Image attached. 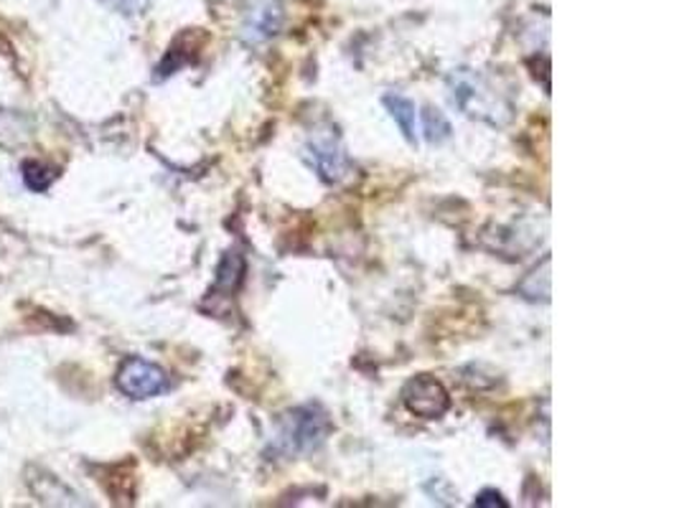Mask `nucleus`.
<instances>
[{
	"label": "nucleus",
	"instance_id": "nucleus-2",
	"mask_svg": "<svg viewBox=\"0 0 679 508\" xmlns=\"http://www.w3.org/2000/svg\"><path fill=\"white\" fill-rule=\"evenodd\" d=\"M450 89H453V102L469 118L488 122L494 128L507 125L511 120V102L484 74L461 69V72L450 74Z\"/></svg>",
	"mask_w": 679,
	"mask_h": 508
},
{
	"label": "nucleus",
	"instance_id": "nucleus-5",
	"mask_svg": "<svg viewBox=\"0 0 679 508\" xmlns=\"http://www.w3.org/2000/svg\"><path fill=\"white\" fill-rule=\"evenodd\" d=\"M402 402L420 420H438L450 410V395L431 374L412 376L402 389Z\"/></svg>",
	"mask_w": 679,
	"mask_h": 508
},
{
	"label": "nucleus",
	"instance_id": "nucleus-1",
	"mask_svg": "<svg viewBox=\"0 0 679 508\" xmlns=\"http://www.w3.org/2000/svg\"><path fill=\"white\" fill-rule=\"evenodd\" d=\"M334 422L324 407L311 402L288 410L280 418L278 435H275L272 452L282 458H295L313 452L326 443V437L331 435Z\"/></svg>",
	"mask_w": 679,
	"mask_h": 508
},
{
	"label": "nucleus",
	"instance_id": "nucleus-12",
	"mask_svg": "<svg viewBox=\"0 0 679 508\" xmlns=\"http://www.w3.org/2000/svg\"><path fill=\"white\" fill-rule=\"evenodd\" d=\"M473 506H476V508H509V504L504 501V496L499 494V491H494V488L481 491V494L476 496V501H473Z\"/></svg>",
	"mask_w": 679,
	"mask_h": 508
},
{
	"label": "nucleus",
	"instance_id": "nucleus-6",
	"mask_svg": "<svg viewBox=\"0 0 679 508\" xmlns=\"http://www.w3.org/2000/svg\"><path fill=\"white\" fill-rule=\"evenodd\" d=\"M282 15L286 13H282L280 0H259V3L247 13V19H244L242 26L244 44L257 46L265 44L267 38H272L282 26Z\"/></svg>",
	"mask_w": 679,
	"mask_h": 508
},
{
	"label": "nucleus",
	"instance_id": "nucleus-10",
	"mask_svg": "<svg viewBox=\"0 0 679 508\" xmlns=\"http://www.w3.org/2000/svg\"><path fill=\"white\" fill-rule=\"evenodd\" d=\"M420 118H423V133L427 137V143L440 145L453 135V128H450L448 118L438 110V107H425V110L420 112Z\"/></svg>",
	"mask_w": 679,
	"mask_h": 508
},
{
	"label": "nucleus",
	"instance_id": "nucleus-7",
	"mask_svg": "<svg viewBox=\"0 0 679 508\" xmlns=\"http://www.w3.org/2000/svg\"><path fill=\"white\" fill-rule=\"evenodd\" d=\"M385 102L389 118H392L397 125H400L404 141L417 148V107L412 99L402 97V95H385L381 97Z\"/></svg>",
	"mask_w": 679,
	"mask_h": 508
},
{
	"label": "nucleus",
	"instance_id": "nucleus-8",
	"mask_svg": "<svg viewBox=\"0 0 679 508\" xmlns=\"http://www.w3.org/2000/svg\"><path fill=\"white\" fill-rule=\"evenodd\" d=\"M244 257L240 252H227L221 257L219 267H217V280H214V292H225V295H232L240 288L244 280Z\"/></svg>",
	"mask_w": 679,
	"mask_h": 508
},
{
	"label": "nucleus",
	"instance_id": "nucleus-11",
	"mask_svg": "<svg viewBox=\"0 0 679 508\" xmlns=\"http://www.w3.org/2000/svg\"><path fill=\"white\" fill-rule=\"evenodd\" d=\"M23 181L31 191H46L53 181V173L36 160H28V164H23Z\"/></svg>",
	"mask_w": 679,
	"mask_h": 508
},
{
	"label": "nucleus",
	"instance_id": "nucleus-4",
	"mask_svg": "<svg viewBox=\"0 0 679 508\" xmlns=\"http://www.w3.org/2000/svg\"><path fill=\"white\" fill-rule=\"evenodd\" d=\"M118 389L130 399H150L168 389V374L153 361L130 356L118 368Z\"/></svg>",
	"mask_w": 679,
	"mask_h": 508
},
{
	"label": "nucleus",
	"instance_id": "nucleus-9",
	"mask_svg": "<svg viewBox=\"0 0 679 508\" xmlns=\"http://www.w3.org/2000/svg\"><path fill=\"white\" fill-rule=\"evenodd\" d=\"M549 267H553V259L545 257L542 265L532 269L530 275L524 277L522 282L517 285V292L530 303H547L549 300Z\"/></svg>",
	"mask_w": 679,
	"mask_h": 508
},
{
	"label": "nucleus",
	"instance_id": "nucleus-3",
	"mask_svg": "<svg viewBox=\"0 0 679 508\" xmlns=\"http://www.w3.org/2000/svg\"><path fill=\"white\" fill-rule=\"evenodd\" d=\"M303 158L308 160L311 168H316V173L326 183H339L349 176V156L343 150L339 135H334V130H324L316 133L305 143Z\"/></svg>",
	"mask_w": 679,
	"mask_h": 508
}]
</instances>
